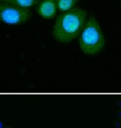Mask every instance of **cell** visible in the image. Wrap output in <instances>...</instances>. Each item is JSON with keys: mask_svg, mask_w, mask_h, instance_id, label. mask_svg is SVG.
<instances>
[{"mask_svg": "<svg viewBox=\"0 0 121 128\" xmlns=\"http://www.w3.org/2000/svg\"><path fill=\"white\" fill-rule=\"evenodd\" d=\"M0 2L22 8H29L37 4L40 0H0Z\"/></svg>", "mask_w": 121, "mask_h": 128, "instance_id": "cell-5", "label": "cell"}, {"mask_svg": "<svg viewBox=\"0 0 121 128\" xmlns=\"http://www.w3.org/2000/svg\"><path fill=\"white\" fill-rule=\"evenodd\" d=\"M56 0H42L37 4V12L46 19H51L57 12Z\"/></svg>", "mask_w": 121, "mask_h": 128, "instance_id": "cell-4", "label": "cell"}, {"mask_svg": "<svg viewBox=\"0 0 121 128\" xmlns=\"http://www.w3.org/2000/svg\"><path fill=\"white\" fill-rule=\"evenodd\" d=\"M86 22L87 12L80 8L61 12L53 26L52 35L58 42H70L81 32Z\"/></svg>", "mask_w": 121, "mask_h": 128, "instance_id": "cell-1", "label": "cell"}, {"mask_svg": "<svg viewBox=\"0 0 121 128\" xmlns=\"http://www.w3.org/2000/svg\"><path fill=\"white\" fill-rule=\"evenodd\" d=\"M29 8H22L0 2V21L8 25H21L30 18Z\"/></svg>", "mask_w": 121, "mask_h": 128, "instance_id": "cell-3", "label": "cell"}, {"mask_svg": "<svg viewBox=\"0 0 121 128\" xmlns=\"http://www.w3.org/2000/svg\"><path fill=\"white\" fill-rule=\"evenodd\" d=\"M105 40L99 22L94 17L87 20L80 37V48L86 54L94 55L104 48Z\"/></svg>", "mask_w": 121, "mask_h": 128, "instance_id": "cell-2", "label": "cell"}, {"mask_svg": "<svg viewBox=\"0 0 121 128\" xmlns=\"http://www.w3.org/2000/svg\"><path fill=\"white\" fill-rule=\"evenodd\" d=\"M76 2V0H56L57 8L61 12L70 11V10L75 8Z\"/></svg>", "mask_w": 121, "mask_h": 128, "instance_id": "cell-6", "label": "cell"}, {"mask_svg": "<svg viewBox=\"0 0 121 128\" xmlns=\"http://www.w3.org/2000/svg\"><path fill=\"white\" fill-rule=\"evenodd\" d=\"M76 1H77V2H78V1H79V0H76Z\"/></svg>", "mask_w": 121, "mask_h": 128, "instance_id": "cell-7", "label": "cell"}]
</instances>
